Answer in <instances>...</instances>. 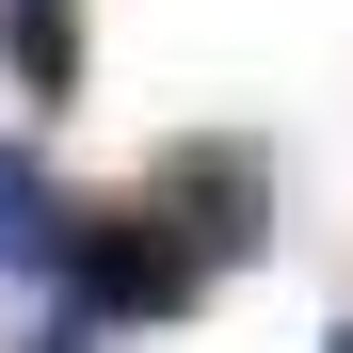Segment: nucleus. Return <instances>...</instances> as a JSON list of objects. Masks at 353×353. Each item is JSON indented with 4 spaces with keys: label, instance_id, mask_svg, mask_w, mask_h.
I'll list each match as a JSON object with an SVG mask.
<instances>
[{
    "label": "nucleus",
    "instance_id": "f03ea898",
    "mask_svg": "<svg viewBox=\"0 0 353 353\" xmlns=\"http://www.w3.org/2000/svg\"><path fill=\"white\" fill-rule=\"evenodd\" d=\"M145 209L193 241V273H241V257H273V145H241V129H193V145H161Z\"/></svg>",
    "mask_w": 353,
    "mask_h": 353
},
{
    "label": "nucleus",
    "instance_id": "20e7f679",
    "mask_svg": "<svg viewBox=\"0 0 353 353\" xmlns=\"http://www.w3.org/2000/svg\"><path fill=\"white\" fill-rule=\"evenodd\" d=\"M48 225H65V193H48V161L0 129V273H48Z\"/></svg>",
    "mask_w": 353,
    "mask_h": 353
},
{
    "label": "nucleus",
    "instance_id": "f257e3e1",
    "mask_svg": "<svg viewBox=\"0 0 353 353\" xmlns=\"http://www.w3.org/2000/svg\"><path fill=\"white\" fill-rule=\"evenodd\" d=\"M48 289H65L81 337H145V321H193V241L145 209V193H65V225H48Z\"/></svg>",
    "mask_w": 353,
    "mask_h": 353
},
{
    "label": "nucleus",
    "instance_id": "39448f33",
    "mask_svg": "<svg viewBox=\"0 0 353 353\" xmlns=\"http://www.w3.org/2000/svg\"><path fill=\"white\" fill-rule=\"evenodd\" d=\"M32 353H97V337H81V321H48V337H32Z\"/></svg>",
    "mask_w": 353,
    "mask_h": 353
},
{
    "label": "nucleus",
    "instance_id": "7ed1b4c3",
    "mask_svg": "<svg viewBox=\"0 0 353 353\" xmlns=\"http://www.w3.org/2000/svg\"><path fill=\"white\" fill-rule=\"evenodd\" d=\"M0 81L32 112H65L81 97V0H0Z\"/></svg>",
    "mask_w": 353,
    "mask_h": 353
},
{
    "label": "nucleus",
    "instance_id": "423d86ee",
    "mask_svg": "<svg viewBox=\"0 0 353 353\" xmlns=\"http://www.w3.org/2000/svg\"><path fill=\"white\" fill-rule=\"evenodd\" d=\"M321 353H353V305H337V321H321Z\"/></svg>",
    "mask_w": 353,
    "mask_h": 353
}]
</instances>
